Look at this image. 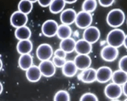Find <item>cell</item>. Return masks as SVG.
Instances as JSON below:
<instances>
[{
	"label": "cell",
	"instance_id": "cell-1",
	"mask_svg": "<svg viewBox=\"0 0 127 101\" xmlns=\"http://www.w3.org/2000/svg\"><path fill=\"white\" fill-rule=\"evenodd\" d=\"M125 32L120 29H114L111 30L107 36L108 45L115 48H119L124 45L125 38Z\"/></svg>",
	"mask_w": 127,
	"mask_h": 101
},
{
	"label": "cell",
	"instance_id": "cell-2",
	"mask_svg": "<svg viewBox=\"0 0 127 101\" xmlns=\"http://www.w3.org/2000/svg\"><path fill=\"white\" fill-rule=\"evenodd\" d=\"M125 19L124 12L120 9H114L109 12L107 16V23L110 27L118 28L124 24Z\"/></svg>",
	"mask_w": 127,
	"mask_h": 101
},
{
	"label": "cell",
	"instance_id": "cell-3",
	"mask_svg": "<svg viewBox=\"0 0 127 101\" xmlns=\"http://www.w3.org/2000/svg\"><path fill=\"white\" fill-rule=\"evenodd\" d=\"M93 22V16L91 13L81 11L77 13L75 24L78 28L86 29L92 24Z\"/></svg>",
	"mask_w": 127,
	"mask_h": 101
},
{
	"label": "cell",
	"instance_id": "cell-4",
	"mask_svg": "<svg viewBox=\"0 0 127 101\" xmlns=\"http://www.w3.org/2000/svg\"><path fill=\"white\" fill-rule=\"evenodd\" d=\"M53 48L49 44L44 43L39 45L36 49V56L41 61L50 60L53 55Z\"/></svg>",
	"mask_w": 127,
	"mask_h": 101
},
{
	"label": "cell",
	"instance_id": "cell-5",
	"mask_svg": "<svg viewBox=\"0 0 127 101\" xmlns=\"http://www.w3.org/2000/svg\"><path fill=\"white\" fill-rule=\"evenodd\" d=\"M104 93L106 97L111 100L117 99L122 96L123 93L122 87L114 83H110L105 87Z\"/></svg>",
	"mask_w": 127,
	"mask_h": 101
},
{
	"label": "cell",
	"instance_id": "cell-6",
	"mask_svg": "<svg viewBox=\"0 0 127 101\" xmlns=\"http://www.w3.org/2000/svg\"><path fill=\"white\" fill-rule=\"evenodd\" d=\"M59 25L56 21L49 19L42 24L41 30L42 34L47 37H53L56 35Z\"/></svg>",
	"mask_w": 127,
	"mask_h": 101
},
{
	"label": "cell",
	"instance_id": "cell-7",
	"mask_svg": "<svg viewBox=\"0 0 127 101\" xmlns=\"http://www.w3.org/2000/svg\"><path fill=\"white\" fill-rule=\"evenodd\" d=\"M100 36V30L95 26H90L84 30L83 39L91 44L96 43Z\"/></svg>",
	"mask_w": 127,
	"mask_h": 101
},
{
	"label": "cell",
	"instance_id": "cell-8",
	"mask_svg": "<svg viewBox=\"0 0 127 101\" xmlns=\"http://www.w3.org/2000/svg\"><path fill=\"white\" fill-rule=\"evenodd\" d=\"M10 21L11 25L15 28L18 29L26 26L28 22V16L18 10L12 13Z\"/></svg>",
	"mask_w": 127,
	"mask_h": 101
},
{
	"label": "cell",
	"instance_id": "cell-9",
	"mask_svg": "<svg viewBox=\"0 0 127 101\" xmlns=\"http://www.w3.org/2000/svg\"><path fill=\"white\" fill-rule=\"evenodd\" d=\"M100 56L107 62H113L119 56V50L117 48L108 45L102 48L100 52Z\"/></svg>",
	"mask_w": 127,
	"mask_h": 101
},
{
	"label": "cell",
	"instance_id": "cell-10",
	"mask_svg": "<svg viewBox=\"0 0 127 101\" xmlns=\"http://www.w3.org/2000/svg\"><path fill=\"white\" fill-rule=\"evenodd\" d=\"M113 71L110 67L107 66L99 67L96 70V81L99 83H106L111 79Z\"/></svg>",
	"mask_w": 127,
	"mask_h": 101
},
{
	"label": "cell",
	"instance_id": "cell-11",
	"mask_svg": "<svg viewBox=\"0 0 127 101\" xmlns=\"http://www.w3.org/2000/svg\"><path fill=\"white\" fill-rule=\"evenodd\" d=\"M78 79L86 84L93 83L96 81V70L91 67L82 70L78 75Z\"/></svg>",
	"mask_w": 127,
	"mask_h": 101
},
{
	"label": "cell",
	"instance_id": "cell-12",
	"mask_svg": "<svg viewBox=\"0 0 127 101\" xmlns=\"http://www.w3.org/2000/svg\"><path fill=\"white\" fill-rule=\"evenodd\" d=\"M42 76L46 77H52L56 73V67L50 60L41 61L38 66Z\"/></svg>",
	"mask_w": 127,
	"mask_h": 101
},
{
	"label": "cell",
	"instance_id": "cell-13",
	"mask_svg": "<svg viewBox=\"0 0 127 101\" xmlns=\"http://www.w3.org/2000/svg\"><path fill=\"white\" fill-rule=\"evenodd\" d=\"M77 13L74 9H67L64 10L60 15V20L63 24L70 26L75 23Z\"/></svg>",
	"mask_w": 127,
	"mask_h": 101
},
{
	"label": "cell",
	"instance_id": "cell-14",
	"mask_svg": "<svg viewBox=\"0 0 127 101\" xmlns=\"http://www.w3.org/2000/svg\"><path fill=\"white\" fill-rule=\"evenodd\" d=\"M73 61L78 70L82 71L90 68L92 64V59L87 55H78Z\"/></svg>",
	"mask_w": 127,
	"mask_h": 101
},
{
	"label": "cell",
	"instance_id": "cell-15",
	"mask_svg": "<svg viewBox=\"0 0 127 101\" xmlns=\"http://www.w3.org/2000/svg\"><path fill=\"white\" fill-rule=\"evenodd\" d=\"M92 50V44H91L84 39L76 41L75 46V51L78 55H88Z\"/></svg>",
	"mask_w": 127,
	"mask_h": 101
},
{
	"label": "cell",
	"instance_id": "cell-16",
	"mask_svg": "<svg viewBox=\"0 0 127 101\" xmlns=\"http://www.w3.org/2000/svg\"><path fill=\"white\" fill-rule=\"evenodd\" d=\"M26 76L27 80L31 82H36L39 81L42 76L40 69L38 66L33 65L31 67L26 70Z\"/></svg>",
	"mask_w": 127,
	"mask_h": 101
},
{
	"label": "cell",
	"instance_id": "cell-17",
	"mask_svg": "<svg viewBox=\"0 0 127 101\" xmlns=\"http://www.w3.org/2000/svg\"><path fill=\"white\" fill-rule=\"evenodd\" d=\"M18 53L21 55L30 54L33 50V44L30 39L19 41L16 45Z\"/></svg>",
	"mask_w": 127,
	"mask_h": 101
},
{
	"label": "cell",
	"instance_id": "cell-18",
	"mask_svg": "<svg viewBox=\"0 0 127 101\" xmlns=\"http://www.w3.org/2000/svg\"><path fill=\"white\" fill-rule=\"evenodd\" d=\"M78 68L76 66L73 61H67L62 68L63 74L65 76L68 77L74 76L78 72Z\"/></svg>",
	"mask_w": 127,
	"mask_h": 101
},
{
	"label": "cell",
	"instance_id": "cell-19",
	"mask_svg": "<svg viewBox=\"0 0 127 101\" xmlns=\"http://www.w3.org/2000/svg\"><path fill=\"white\" fill-rule=\"evenodd\" d=\"M76 41L72 38H69L61 40L59 47L61 49L63 50L66 53H72L75 50V46Z\"/></svg>",
	"mask_w": 127,
	"mask_h": 101
},
{
	"label": "cell",
	"instance_id": "cell-20",
	"mask_svg": "<svg viewBox=\"0 0 127 101\" xmlns=\"http://www.w3.org/2000/svg\"><path fill=\"white\" fill-rule=\"evenodd\" d=\"M32 35L31 30L29 27L25 26L20 28L16 29L15 31V36L19 41L29 39Z\"/></svg>",
	"mask_w": 127,
	"mask_h": 101
},
{
	"label": "cell",
	"instance_id": "cell-21",
	"mask_svg": "<svg viewBox=\"0 0 127 101\" xmlns=\"http://www.w3.org/2000/svg\"><path fill=\"white\" fill-rule=\"evenodd\" d=\"M33 58L30 54L22 55L19 58L18 66L21 70L26 71L33 66Z\"/></svg>",
	"mask_w": 127,
	"mask_h": 101
},
{
	"label": "cell",
	"instance_id": "cell-22",
	"mask_svg": "<svg viewBox=\"0 0 127 101\" xmlns=\"http://www.w3.org/2000/svg\"><path fill=\"white\" fill-rule=\"evenodd\" d=\"M113 82L119 85H123L127 82V73L121 70H116L113 73L111 77Z\"/></svg>",
	"mask_w": 127,
	"mask_h": 101
},
{
	"label": "cell",
	"instance_id": "cell-23",
	"mask_svg": "<svg viewBox=\"0 0 127 101\" xmlns=\"http://www.w3.org/2000/svg\"><path fill=\"white\" fill-rule=\"evenodd\" d=\"M71 34H72V30L70 26L63 24L59 25L56 34L58 38L63 40L70 38Z\"/></svg>",
	"mask_w": 127,
	"mask_h": 101
},
{
	"label": "cell",
	"instance_id": "cell-24",
	"mask_svg": "<svg viewBox=\"0 0 127 101\" xmlns=\"http://www.w3.org/2000/svg\"><path fill=\"white\" fill-rule=\"evenodd\" d=\"M65 4V2L64 0H53L50 5L49 10L51 13L57 14L63 12Z\"/></svg>",
	"mask_w": 127,
	"mask_h": 101
},
{
	"label": "cell",
	"instance_id": "cell-25",
	"mask_svg": "<svg viewBox=\"0 0 127 101\" xmlns=\"http://www.w3.org/2000/svg\"><path fill=\"white\" fill-rule=\"evenodd\" d=\"M33 4L30 0H22L19 2L18 8V11L25 15L29 14L33 9Z\"/></svg>",
	"mask_w": 127,
	"mask_h": 101
},
{
	"label": "cell",
	"instance_id": "cell-26",
	"mask_svg": "<svg viewBox=\"0 0 127 101\" xmlns=\"http://www.w3.org/2000/svg\"><path fill=\"white\" fill-rule=\"evenodd\" d=\"M97 1L96 0H86L84 1L82 5V11L91 13L97 7Z\"/></svg>",
	"mask_w": 127,
	"mask_h": 101
},
{
	"label": "cell",
	"instance_id": "cell-27",
	"mask_svg": "<svg viewBox=\"0 0 127 101\" xmlns=\"http://www.w3.org/2000/svg\"><path fill=\"white\" fill-rule=\"evenodd\" d=\"M54 101H70V95L67 91L59 90L55 94Z\"/></svg>",
	"mask_w": 127,
	"mask_h": 101
},
{
	"label": "cell",
	"instance_id": "cell-28",
	"mask_svg": "<svg viewBox=\"0 0 127 101\" xmlns=\"http://www.w3.org/2000/svg\"><path fill=\"white\" fill-rule=\"evenodd\" d=\"M79 101H99V99L94 93H86L81 97Z\"/></svg>",
	"mask_w": 127,
	"mask_h": 101
},
{
	"label": "cell",
	"instance_id": "cell-29",
	"mask_svg": "<svg viewBox=\"0 0 127 101\" xmlns=\"http://www.w3.org/2000/svg\"><path fill=\"white\" fill-rule=\"evenodd\" d=\"M52 61L53 62V64L55 65L56 67L63 68V66L65 65V64L67 62V60L65 59H64V58L53 56Z\"/></svg>",
	"mask_w": 127,
	"mask_h": 101
},
{
	"label": "cell",
	"instance_id": "cell-30",
	"mask_svg": "<svg viewBox=\"0 0 127 101\" xmlns=\"http://www.w3.org/2000/svg\"><path fill=\"white\" fill-rule=\"evenodd\" d=\"M119 67L120 70L127 73V55L124 56L119 62Z\"/></svg>",
	"mask_w": 127,
	"mask_h": 101
},
{
	"label": "cell",
	"instance_id": "cell-31",
	"mask_svg": "<svg viewBox=\"0 0 127 101\" xmlns=\"http://www.w3.org/2000/svg\"><path fill=\"white\" fill-rule=\"evenodd\" d=\"M54 56H56V57L64 58L65 59L66 56H67V53L63 50L61 49V48H58V49L56 50L55 52L53 53Z\"/></svg>",
	"mask_w": 127,
	"mask_h": 101
},
{
	"label": "cell",
	"instance_id": "cell-32",
	"mask_svg": "<svg viewBox=\"0 0 127 101\" xmlns=\"http://www.w3.org/2000/svg\"><path fill=\"white\" fill-rule=\"evenodd\" d=\"M114 1L113 0H100L99 1V3L101 6L104 7H108L113 5Z\"/></svg>",
	"mask_w": 127,
	"mask_h": 101
},
{
	"label": "cell",
	"instance_id": "cell-33",
	"mask_svg": "<svg viewBox=\"0 0 127 101\" xmlns=\"http://www.w3.org/2000/svg\"><path fill=\"white\" fill-rule=\"evenodd\" d=\"M52 0H39L38 1V2L39 3V5H41L42 7H47L50 6Z\"/></svg>",
	"mask_w": 127,
	"mask_h": 101
},
{
	"label": "cell",
	"instance_id": "cell-34",
	"mask_svg": "<svg viewBox=\"0 0 127 101\" xmlns=\"http://www.w3.org/2000/svg\"><path fill=\"white\" fill-rule=\"evenodd\" d=\"M122 90H123V93L124 94V95L127 97V82L125 83L124 85H123Z\"/></svg>",
	"mask_w": 127,
	"mask_h": 101
},
{
	"label": "cell",
	"instance_id": "cell-35",
	"mask_svg": "<svg viewBox=\"0 0 127 101\" xmlns=\"http://www.w3.org/2000/svg\"><path fill=\"white\" fill-rule=\"evenodd\" d=\"M65 4H74L75 2H76V1L74 0V1H65Z\"/></svg>",
	"mask_w": 127,
	"mask_h": 101
},
{
	"label": "cell",
	"instance_id": "cell-36",
	"mask_svg": "<svg viewBox=\"0 0 127 101\" xmlns=\"http://www.w3.org/2000/svg\"><path fill=\"white\" fill-rule=\"evenodd\" d=\"M124 46H125V47L127 49V34L125 36V41H124Z\"/></svg>",
	"mask_w": 127,
	"mask_h": 101
},
{
	"label": "cell",
	"instance_id": "cell-37",
	"mask_svg": "<svg viewBox=\"0 0 127 101\" xmlns=\"http://www.w3.org/2000/svg\"><path fill=\"white\" fill-rule=\"evenodd\" d=\"M2 91H3V86H2V84H1V82H0V95L2 93Z\"/></svg>",
	"mask_w": 127,
	"mask_h": 101
},
{
	"label": "cell",
	"instance_id": "cell-38",
	"mask_svg": "<svg viewBox=\"0 0 127 101\" xmlns=\"http://www.w3.org/2000/svg\"><path fill=\"white\" fill-rule=\"evenodd\" d=\"M2 68V60L0 59V71H1Z\"/></svg>",
	"mask_w": 127,
	"mask_h": 101
},
{
	"label": "cell",
	"instance_id": "cell-39",
	"mask_svg": "<svg viewBox=\"0 0 127 101\" xmlns=\"http://www.w3.org/2000/svg\"><path fill=\"white\" fill-rule=\"evenodd\" d=\"M111 101H121L118 100V99H114V100H111Z\"/></svg>",
	"mask_w": 127,
	"mask_h": 101
},
{
	"label": "cell",
	"instance_id": "cell-40",
	"mask_svg": "<svg viewBox=\"0 0 127 101\" xmlns=\"http://www.w3.org/2000/svg\"><path fill=\"white\" fill-rule=\"evenodd\" d=\"M127 101V99H125V101Z\"/></svg>",
	"mask_w": 127,
	"mask_h": 101
},
{
	"label": "cell",
	"instance_id": "cell-41",
	"mask_svg": "<svg viewBox=\"0 0 127 101\" xmlns=\"http://www.w3.org/2000/svg\"></svg>",
	"mask_w": 127,
	"mask_h": 101
}]
</instances>
